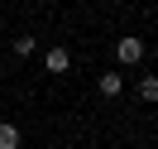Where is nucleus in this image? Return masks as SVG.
<instances>
[{"instance_id": "1", "label": "nucleus", "mask_w": 158, "mask_h": 149, "mask_svg": "<svg viewBox=\"0 0 158 149\" xmlns=\"http://www.w3.org/2000/svg\"><path fill=\"white\" fill-rule=\"evenodd\" d=\"M115 58L120 63H139V58H144V39H120L115 43Z\"/></svg>"}, {"instance_id": "3", "label": "nucleus", "mask_w": 158, "mask_h": 149, "mask_svg": "<svg viewBox=\"0 0 158 149\" xmlns=\"http://www.w3.org/2000/svg\"><path fill=\"white\" fill-rule=\"evenodd\" d=\"M0 149H19V130L10 120H0Z\"/></svg>"}, {"instance_id": "2", "label": "nucleus", "mask_w": 158, "mask_h": 149, "mask_svg": "<svg viewBox=\"0 0 158 149\" xmlns=\"http://www.w3.org/2000/svg\"><path fill=\"white\" fill-rule=\"evenodd\" d=\"M43 63H48V72H67V68H72V53H67V48H48Z\"/></svg>"}, {"instance_id": "5", "label": "nucleus", "mask_w": 158, "mask_h": 149, "mask_svg": "<svg viewBox=\"0 0 158 149\" xmlns=\"http://www.w3.org/2000/svg\"><path fill=\"white\" fill-rule=\"evenodd\" d=\"M139 96H144V101H158V77H139Z\"/></svg>"}, {"instance_id": "6", "label": "nucleus", "mask_w": 158, "mask_h": 149, "mask_svg": "<svg viewBox=\"0 0 158 149\" xmlns=\"http://www.w3.org/2000/svg\"><path fill=\"white\" fill-rule=\"evenodd\" d=\"M15 53H19V58H29V53H34V39H29V34H19V39H15Z\"/></svg>"}, {"instance_id": "4", "label": "nucleus", "mask_w": 158, "mask_h": 149, "mask_svg": "<svg viewBox=\"0 0 158 149\" xmlns=\"http://www.w3.org/2000/svg\"><path fill=\"white\" fill-rule=\"evenodd\" d=\"M120 87H125V82H120L115 72H106V77H101V96H120Z\"/></svg>"}]
</instances>
